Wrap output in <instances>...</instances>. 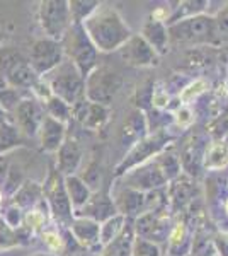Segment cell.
<instances>
[{
  "label": "cell",
  "mask_w": 228,
  "mask_h": 256,
  "mask_svg": "<svg viewBox=\"0 0 228 256\" xmlns=\"http://www.w3.org/2000/svg\"><path fill=\"white\" fill-rule=\"evenodd\" d=\"M87 36L97 52H114L131 38V30L124 22L123 16L111 6H99L90 18L82 22Z\"/></svg>",
  "instance_id": "1"
},
{
  "label": "cell",
  "mask_w": 228,
  "mask_h": 256,
  "mask_svg": "<svg viewBox=\"0 0 228 256\" xmlns=\"http://www.w3.org/2000/svg\"><path fill=\"white\" fill-rule=\"evenodd\" d=\"M60 43L61 48H63V55L75 65L84 79L97 67L99 52L87 36L82 24H72Z\"/></svg>",
  "instance_id": "2"
},
{
  "label": "cell",
  "mask_w": 228,
  "mask_h": 256,
  "mask_svg": "<svg viewBox=\"0 0 228 256\" xmlns=\"http://www.w3.org/2000/svg\"><path fill=\"white\" fill-rule=\"evenodd\" d=\"M169 41L186 44H213L218 41V28L215 16L200 14L194 18L182 19L167 26Z\"/></svg>",
  "instance_id": "3"
},
{
  "label": "cell",
  "mask_w": 228,
  "mask_h": 256,
  "mask_svg": "<svg viewBox=\"0 0 228 256\" xmlns=\"http://www.w3.org/2000/svg\"><path fill=\"white\" fill-rule=\"evenodd\" d=\"M0 77L15 90L31 89L39 80L29 60L14 46H0Z\"/></svg>",
  "instance_id": "4"
},
{
  "label": "cell",
  "mask_w": 228,
  "mask_h": 256,
  "mask_svg": "<svg viewBox=\"0 0 228 256\" xmlns=\"http://www.w3.org/2000/svg\"><path fill=\"white\" fill-rule=\"evenodd\" d=\"M49 74L53 76L46 84L55 98L61 99L68 106H73L77 101L85 98V79L68 58Z\"/></svg>",
  "instance_id": "5"
},
{
  "label": "cell",
  "mask_w": 228,
  "mask_h": 256,
  "mask_svg": "<svg viewBox=\"0 0 228 256\" xmlns=\"http://www.w3.org/2000/svg\"><path fill=\"white\" fill-rule=\"evenodd\" d=\"M172 140L174 138L171 137V134H169L167 130L148 134L145 138H142L140 142H136L133 147H130L128 154L124 156V159L116 166V171H114L116 180L121 178L123 174H126L128 171H131V169L142 166V164L147 162V160L153 159L157 154H160L162 150H165Z\"/></svg>",
  "instance_id": "6"
},
{
  "label": "cell",
  "mask_w": 228,
  "mask_h": 256,
  "mask_svg": "<svg viewBox=\"0 0 228 256\" xmlns=\"http://www.w3.org/2000/svg\"><path fill=\"white\" fill-rule=\"evenodd\" d=\"M123 88V77L109 67H95L85 77V99L95 104L109 106Z\"/></svg>",
  "instance_id": "7"
},
{
  "label": "cell",
  "mask_w": 228,
  "mask_h": 256,
  "mask_svg": "<svg viewBox=\"0 0 228 256\" xmlns=\"http://www.w3.org/2000/svg\"><path fill=\"white\" fill-rule=\"evenodd\" d=\"M39 22L49 40L61 41L65 32L72 26L68 2H65V0H46V2H41Z\"/></svg>",
  "instance_id": "8"
},
{
  "label": "cell",
  "mask_w": 228,
  "mask_h": 256,
  "mask_svg": "<svg viewBox=\"0 0 228 256\" xmlns=\"http://www.w3.org/2000/svg\"><path fill=\"white\" fill-rule=\"evenodd\" d=\"M43 195L46 196V202L56 220L63 222L65 226L72 224L73 208L67 195V190H65L63 176L58 172V169H51L49 171L48 180L43 186Z\"/></svg>",
  "instance_id": "9"
},
{
  "label": "cell",
  "mask_w": 228,
  "mask_h": 256,
  "mask_svg": "<svg viewBox=\"0 0 228 256\" xmlns=\"http://www.w3.org/2000/svg\"><path fill=\"white\" fill-rule=\"evenodd\" d=\"M118 180H121L123 186L136 190V192H142V193L160 190V188H164L165 184H169L167 178L162 172V169L159 164H157L155 158L143 162L142 166L128 171L126 174H123L121 178H118Z\"/></svg>",
  "instance_id": "10"
},
{
  "label": "cell",
  "mask_w": 228,
  "mask_h": 256,
  "mask_svg": "<svg viewBox=\"0 0 228 256\" xmlns=\"http://www.w3.org/2000/svg\"><path fill=\"white\" fill-rule=\"evenodd\" d=\"M29 65L36 72V76L53 72L63 62V48L60 41L43 38L36 40L29 50Z\"/></svg>",
  "instance_id": "11"
},
{
  "label": "cell",
  "mask_w": 228,
  "mask_h": 256,
  "mask_svg": "<svg viewBox=\"0 0 228 256\" xmlns=\"http://www.w3.org/2000/svg\"><path fill=\"white\" fill-rule=\"evenodd\" d=\"M133 230L136 238L147 239L155 244L167 242L169 232H171V218H169L167 208L145 212L138 216L133 220Z\"/></svg>",
  "instance_id": "12"
},
{
  "label": "cell",
  "mask_w": 228,
  "mask_h": 256,
  "mask_svg": "<svg viewBox=\"0 0 228 256\" xmlns=\"http://www.w3.org/2000/svg\"><path fill=\"white\" fill-rule=\"evenodd\" d=\"M206 147H208V138L200 132L191 134L184 140L179 152L181 169H184V174L196 178L203 169V158H205Z\"/></svg>",
  "instance_id": "13"
},
{
  "label": "cell",
  "mask_w": 228,
  "mask_h": 256,
  "mask_svg": "<svg viewBox=\"0 0 228 256\" xmlns=\"http://www.w3.org/2000/svg\"><path fill=\"white\" fill-rule=\"evenodd\" d=\"M119 56L131 67H153L159 64V53L140 34H131V38L119 48Z\"/></svg>",
  "instance_id": "14"
},
{
  "label": "cell",
  "mask_w": 228,
  "mask_h": 256,
  "mask_svg": "<svg viewBox=\"0 0 228 256\" xmlns=\"http://www.w3.org/2000/svg\"><path fill=\"white\" fill-rule=\"evenodd\" d=\"M118 216V210L113 202L109 190H99L90 195L89 202L82 207L78 212H75V217H84L90 218V220L97 222L99 226L104 224L106 220H109L111 217Z\"/></svg>",
  "instance_id": "15"
},
{
  "label": "cell",
  "mask_w": 228,
  "mask_h": 256,
  "mask_svg": "<svg viewBox=\"0 0 228 256\" xmlns=\"http://www.w3.org/2000/svg\"><path fill=\"white\" fill-rule=\"evenodd\" d=\"M113 202L119 216H123L124 218H130V220H135L138 216L147 212V193L126 188L123 184L114 188Z\"/></svg>",
  "instance_id": "16"
},
{
  "label": "cell",
  "mask_w": 228,
  "mask_h": 256,
  "mask_svg": "<svg viewBox=\"0 0 228 256\" xmlns=\"http://www.w3.org/2000/svg\"><path fill=\"white\" fill-rule=\"evenodd\" d=\"M196 196V183L188 174H179L169 183L167 200L172 214H181L193 204Z\"/></svg>",
  "instance_id": "17"
},
{
  "label": "cell",
  "mask_w": 228,
  "mask_h": 256,
  "mask_svg": "<svg viewBox=\"0 0 228 256\" xmlns=\"http://www.w3.org/2000/svg\"><path fill=\"white\" fill-rule=\"evenodd\" d=\"M14 114L15 126H19L22 134L29 135V137L38 135L44 114L41 113V106L36 99H20L17 106L14 108Z\"/></svg>",
  "instance_id": "18"
},
{
  "label": "cell",
  "mask_w": 228,
  "mask_h": 256,
  "mask_svg": "<svg viewBox=\"0 0 228 256\" xmlns=\"http://www.w3.org/2000/svg\"><path fill=\"white\" fill-rule=\"evenodd\" d=\"M56 169L63 178L73 176L82 162V147L73 137H65L63 144L58 148Z\"/></svg>",
  "instance_id": "19"
},
{
  "label": "cell",
  "mask_w": 228,
  "mask_h": 256,
  "mask_svg": "<svg viewBox=\"0 0 228 256\" xmlns=\"http://www.w3.org/2000/svg\"><path fill=\"white\" fill-rule=\"evenodd\" d=\"M148 135V123L147 114L140 110H133L128 118L124 120L121 132H119V140L124 147H133L136 142H140Z\"/></svg>",
  "instance_id": "20"
},
{
  "label": "cell",
  "mask_w": 228,
  "mask_h": 256,
  "mask_svg": "<svg viewBox=\"0 0 228 256\" xmlns=\"http://www.w3.org/2000/svg\"><path fill=\"white\" fill-rule=\"evenodd\" d=\"M38 134L41 138V148L44 152H56L61 144H63L67 128H65L63 123L56 122L51 116L44 114Z\"/></svg>",
  "instance_id": "21"
},
{
  "label": "cell",
  "mask_w": 228,
  "mask_h": 256,
  "mask_svg": "<svg viewBox=\"0 0 228 256\" xmlns=\"http://www.w3.org/2000/svg\"><path fill=\"white\" fill-rule=\"evenodd\" d=\"M193 248V239H191L189 224L184 218L179 220L171 227V232L167 238V250L171 256H188Z\"/></svg>",
  "instance_id": "22"
},
{
  "label": "cell",
  "mask_w": 228,
  "mask_h": 256,
  "mask_svg": "<svg viewBox=\"0 0 228 256\" xmlns=\"http://www.w3.org/2000/svg\"><path fill=\"white\" fill-rule=\"evenodd\" d=\"M70 232L73 234V239L84 248H95L99 246V234H101V226L97 222L84 217H73L70 224Z\"/></svg>",
  "instance_id": "23"
},
{
  "label": "cell",
  "mask_w": 228,
  "mask_h": 256,
  "mask_svg": "<svg viewBox=\"0 0 228 256\" xmlns=\"http://www.w3.org/2000/svg\"><path fill=\"white\" fill-rule=\"evenodd\" d=\"M142 38L147 41L150 46L155 50L157 53L160 55H165L167 53V46H169V32H167V26L160 20L155 19H148L145 22L143 30H142Z\"/></svg>",
  "instance_id": "24"
},
{
  "label": "cell",
  "mask_w": 228,
  "mask_h": 256,
  "mask_svg": "<svg viewBox=\"0 0 228 256\" xmlns=\"http://www.w3.org/2000/svg\"><path fill=\"white\" fill-rule=\"evenodd\" d=\"M133 241H135L133 220L128 218L123 230L118 234V238L113 239L109 244L102 248L101 256H133Z\"/></svg>",
  "instance_id": "25"
},
{
  "label": "cell",
  "mask_w": 228,
  "mask_h": 256,
  "mask_svg": "<svg viewBox=\"0 0 228 256\" xmlns=\"http://www.w3.org/2000/svg\"><path fill=\"white\" fill-rule=\"evenodd\" d=\"M228 166V144L225 140H213L208 144L203 158V169L206 171H222Z\"/></svg>",
  "instance_id": "26"
},
{
  "label": "cell",
  "mask_w": 228,
  "mask_h": 256,
  "mask_svg": "<svg viewBox=\"0 0 228 256\" xmlns=\"http://www.w3.org/2000/svg\"><path fill=\"white\" fill-rule=\"evenodd\" d=\"M63 181H65L67 195L70 198V204H72V208H73V216H75V212H78V210L89 202L92 192H90L89 186L82 181V178H78L75 174L63 178Z\"/></svg>",
  "instance_id": "27"
},
{
  "label": "cell",
  "mask_w": 228,
  "mask_h": 256,
  "mask_svg": "<svg viewBox=\"0 0 228 256\" xmlns=\"http://www.w3.org/2000/svg\"><path fill=\"white\" fill-rule=\"evenodd\" d=\"M176 6L177 7H172V12L169 14V19L165 20V26H171V24L179 22L182 19L205 14V9L208 7V2H205V0H188V2H177Z\"/></svg>",
  "instance_id": "28"
},
{
  "label": "cell",
  "mask_w": 228,
  "mask_h": 256,
  "mask_svg": "<svg viewBox=\"0 0 228 256\" xmlns=\"http://www.w3.org/2000/svg\"><path fill=\"white\" fill-rule=\"evenodd\" d=\"M41 195H43V186L34 181H24L22 186L14 193V205L19 208L32 207L38 204Z\"/></svg>",
  "instance_id": "29"
},
{
  "label": "cell",
  "mask_w": 228,
  "mask_h": 256,
  "mask_svg": "<svg viewBox=\"0 0 228 256\" xmlns=\"http://www.w3.org/2000/svg\"><path fill=\"white\" fill-rule=\"evenodd\" d=\"M109 106H102V104H95V102H90L89 104V110H87V114H85V120H84V125L85 128L92 132H99L102 126L107 123L109 120Z\"/></svg>",
  "instance_id": "30"
},
{
  "label": "cell",
  "mask_w": 228,
  "mask_h": 256,
  "mask_svg": "<svg viewBox=\"0 0 228 256\" xmlns=\"http://www.w3.org/2000/svg\"><path fill=\"white\" fill-rule=\"evenodd\" d=\"M128 218H124L123 216H114L109 220H106L104 224H101V234H99V246L104 248L109 244L113 239L118 238V234L123 230L124 224H126Z\"/></svg>",
  "instance_id": "31"
},
{
  "label": "cell",
  "mask_w": 228,
  "mask_h": 256,
  "mask_svg": "<svg viewBox=\"0 0 228 256\" xmlns=\"http://www.w3.org/2000/svg\"><path fill=\"white\" fill-rule=\"evenodd\" d=\"M99 6H101V2H90V0H72V2H68L72 24H82L87 18L94 14Z\"/></svg>",
  "instance_id": "32"
},
{
  "label": "cell",
  "mask_w": 228,
  "mask_h": 256,
  "mask_svg": "<svg viewBox=\"0 0 228 256\" xmlns=\"http://www.w3.org/2000/svg\"><path fill=\"white\" fill-rule=\"evenodd\" d=\"M210 88V84L206 82L205 79H196L193 82H189L188 86L181 89V94H179V101H181V106H188L194 99H198L201 94H205V90Z\"/></svg>",
  "instance_id": "33"
},
{
  "label": "cell",
  "mask_w": 228,
  "mask_h": 256,
  "mask_svg": "<svg viewBox=\"0 0 228 256\" xmlns=\"http://www.w3.org/2000/svg\"><path fill=\"white\" fill-rule=\"evenodd\" d=\"M46 110H48V116H51L53 120H56V122L63 123V125L67 122H70V118H72L70 106L55 96H51L46 101Z\"/></svg>",
  "instance_id": "34"
},
{
  "label": "cell",
  "mask_w": 228,
  "mask_h": 256,
  "mask_svg": "<svg viewBox=\"0 0 228 256\" xmlns=\"http://www.w3.org/2000/svg\"><path fill=\"white\" fill-rule=\"evenodd\" d=\"M20 142V135L15 125H12L9 122L0 123V152H5L17 146Z\"/></svg>",
  "instance_id": "35"
},
{
  "label": "cell",
  "mask_w": 228,
  "mask_h": 256,
  "mask_svg": "<svg viewBox=\"0 0 228 256\" xmlns=\"http://www.w3.org/2000/svg\"><path fill=\"white\" fill-rule=\"evenodd\" d=\"M82 181L89 186L90 192H99L102 186V171H101V166H99L97 160H94V162H90L89 166H87V171L84 178H82Z\"/></svg>",
  "instance_id": "36"
},
{
  "label": "cell",
  "mask_w": 228,
  "mask_h": 256,
  "mask_svg": "<svg viewBox=\"0 0 228 256\" xmlns=\"http://www.w3.org/2000/svg\"><path fill=\"white\" fill-rule=\"evenodd\" d=\"M133 256H162L160 246L155 242H150L147 239L136 238L133 241Z\"/></svg>",
  "instance_id": "37"
},
{
  "label": "cell",
  "mask_w": 228,
  "mask_h": 256,
  "mask_svg": "<svg viewBox=\"0 0 228 256\" xmlns=\"http://www.w3.org/2000/svg\"><path fill=\"white\" fill-rule=\"evenodd\" d=\"M17 90L12 89L5 80L0 77V106H3L5 110H10V108H15L17 106Z\"/></svg>",
  "instance_id": "38"
},
{
  "label": "cell",
  "mask_w": 228,
  "mask_h": 256,
  "mask_svg": "<svg viewBox=\"0 0 228 256\" xmlns=\"http://www.w3.org/2000/svg\"><path fill=\"white\" fill-rule=\"evenodd\" d=\"M24 183V176H22V169L19 166H12L9 168V172H7V178H5V192L9 195H14L17 190L22 186Z\"/></svg>",
  "instance_id": "39"
},
{
  "label": "cell",
  "mask_w": 228,
  "mask_h": 256,
  "mask_svg": "<svg viewBox=\"0 0 228 256\" xmlns=\"http://www.w3.org/2000/svg\"><path fill=\"white\" fill-rule=\"evenodd\" d=\"M19 244V236L12 227H9L5 224L2 217H0V250L3 248H12Z\"/></svg>",
  "instance_id": "40"
},
{
  "label": "cell",
  "mask_w": 228,
  "mask_h": 256,
  "mask_svg": "<svg viewBox=\"0 0 228 256\" xmlns=\"http://www.w3.org/2000/svg\"><path fill=\"white\" fill-rule=\"evenodd\" d=\"M152 96H153V86L152 82H147V84L143 86L142 89H138V92H136V110L140 111H147L152 108Z\"/></svg>",
  "instance_id": "41"
},
{
  "label": "cell",
  "mask_w": 228,
  "mask_h": 256,
  "mask_svg": "<svg viewBox=\"0 0 228 256\" xmlns=\"http://www.w3.org/2000/svg\"><path fill=\"white\" fill-rule=\"evenodd\" d=\"M208 132L215 140H223V137L228 134V114L218 116L213 123L210 125Z\"/></svg>",
  "instance_id": "42"
},
{
  "label": "cell",
  "mask_w": 228,
  "mask_h": 256,
  "mask_svg": "<svg viewBox=\"0 0 228 256\" xmlns=\"http://www.w3.org/2000/svg\"><path fill=\"white\" fill-rule=\"evenodd\" d=\"M24 222H26L27 229H39L46 224V216H43V212H39V210H31L24 217Z\"/></svg>",
  "instance_id": "43"
},
{
  "label": "cell",
  "mask_w": 228,
  "mask_h": 256,
  "mask_svg": "<svg viewBox=\"0 0 228 256\" xmlns=\"http://www.w3.org/2000/svg\"><path fill=\"white\" fill-rule=\"evenodd\" d=\"M193 120H194L193 111H191L188 106H179L176 116H174V122H176L179 126H189L191 123H193Z\"/></svg>",
  "instance_id": "44"
},
{
  "label": "cell",
  "mask_w": 228,
  "mask_h": 256,
  "mask_svg": "<svg viewBox=\"0 0 228 256\" xmlns=\"http://www.w3.org/2000/svg\"><path fill=\"white\" fill-rule=\"evenodd\" d=\"M215 22H217V28H218V32L220 34H228V4L222 7L218 10V14L215 16Z\"/></svg>",
  "instance_id": "45"
},
{
  "label": "cell",
  "mask_w": 228,
  "mask_h": 256,
  "mask_svg": "<svg viewBox=\"0 0 228 256\" xmlns=\"http://www.w3.org/2000/svg\"><path fill=\"white\" fill-rule=\"evenodd\" d=\"M43 239H44V242L48 244L49 250H53V251H60V250H63V246H65L63 239L58 236V232H51V230L43 232Z\"/></svg>",
  "instance_id": "46"
},
{
  "label": "cell",
  "mask_w": 228,
  "mask_h": 256,
  "mask_svg": "<svg viewBox=\"0 0 228 256\" xmlns=\"http://www.w3.org/2000/svg\"><path fill=\"white\" fill-rule=\"evenodd\" d=\"M3 220H5V224L12 227V229H15L19 224H20V208L15 207V205H12L10 208H7L5 216L2 217Z\"/></svg>",
  "instance_id": "47"
},
{
  "label": "cell",
  "mask_w": 228,
  "mask_h": 256,
  "mask_svg": "<svg viewBox=\"0 0 228 256\" xmlns=\"http://www.w3.org/2000/svg\"><path fill=\"white\" fill-rule=\"evenodd\" d=\"M7 172H9V162H7V159L0 158V181L5 180Z\"/></svg>",
  "instance_id": "48"
},
{
  "label": "cell",
  "mask_w": 228,
  "mask_h": 256,
  "mask_svg": "<svg viewBox=\"0 0 228 256\" xmlns=\"http://www.w3.org/2000/svg\"><path fill=\"white\" fill-rule=\"evenodd\" d=\"M31 256H55V254H49V253H36V254H31Z\"/></svg>",
  "instance_id": "49"
},
{
  "label": "cell",
  "mask_w": 228,
  "mask_h": 256,
  "mask_svg": "<svg viewBox=\"0 0 228 256\" xmlns=\"http://www.w3.org/2000/svg\"><path fill=\"white\" fill-rule=\"evenodd\" d=\"M225 210H227V214H228V198L225 200Z\"/></svg>",
  "instance_id": "50"
},
{
  "label": "cell",
  "mask_w": 228,
  "mask_h": 256,
  "mask_svg": "<svg viewBox=\"0 0 228 256\" xmlns=\"http://www.w3.org/2000/svg\"><path fill=\"white\" fill-rule=\"evenodd\" d=\"M0 202H2V192H0Z\"/></svg>",
  "instance_id": "51"
}]
</instances>
